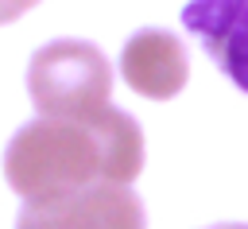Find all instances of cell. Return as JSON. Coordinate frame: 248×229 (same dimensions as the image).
Returning a JSON list of instances; mask_svg holds the SVG:
<instances>
[{
    "mask_svg": "<svg viewBox=\"0 0 248 229\" xmlns=\"http://www.w3.org/2000/svg\"><path fill=\"white\" fill-rule=\"evenodd\" d=\"M140 167L143 132L132 113L112 105L89 116H39L4 151V179L23 202L93 182H132Z\"/></svg>",
    "mask_w": 248,
    "mask_h": 229,
    "instance_id": "obj_1",
    "label": "cell"
},
{
    "mask_svg": "<svg viewBox=\"0 0 248 229\" xmlns=\"http://www.w3.org/2000/svg\"><path fill=\"white\" fill-rule=\"evenodd\" d=\"M27 93L39 116H89L108 105L112 66L85 39H58L31 54Z\"/></svg>",
    "mask_w": 248,
    "mask_h": 229,
    "instance_id": "obj_2",
    "label": "cell"
},
{
    "mask_svg": "<svg viewBox=\"0 0 248 229\" xmlns=\"http://www.w3.org/2000/svg\"><path fill=\"white\" fill-rule=\"evenodd\" d=\"M143 202L128 182H93L23 202L16 229H143Z\"/></svg>",
    "mask_w": 248,
    "mask_h": 229,
    "instance_id": "obj_3",
    "label": "cell"
},
{
    "mask_svg": "<svg viewBox=\"0 0 248 229\" xmlns=\"http://www.w3.org/2000/svg\"><path fill=\"white\" fill-rule=\"evenodd\" d=\"M182 23L213 66L248 93V0H190Z\"/></svg>",
    "mask_w": 248,
    "mask_h": 229,
    "instance_id": "obj_4",
    "label": "cell"
},
{
    "mask_svg": "<svg viewBox=\"0 0 248 229\" xmlns=\"http://www.w3.org/2000/svg\"><path fill=\"white\" fill-rule=\"evenodd\" d=\"M120 74L124 82L151 101H167L174 93H182L190 62H186V47L178 35L159 31V27H143L124 43L120 54Z\"/></svg>",
    "mask_w": 248,
    "mask_h": 229,
    "instance_id": "obj_5",
    "label": "cell"
},
{
    "mask_svg": "<svg viewBox=\"0 0 248 229\" xmlns=\"http://www.w3.org/2000/svg\"><path fill=\"white\" fill-rule=\"evenodd\" d=\"M39 0H0V23H12V19H19L27 8H35Z\"/></svg>",
    "mask_w": 248,
    "mask_h": 229,
    "instance_id": "obj_6",
    "label": "cell"
},
{
    "mask_svg": "<svg viewBox=\"0 0 248 229\" xmlns=\"http://www.w3.org/2000/svg\"><path fill=\"white\" fill-rule=\"evenodd\" d=\"M209 229H244V225H209Z\"/></svg>",
    "mask_w": 248,
    "mask_h": 229,
    "instance_id": "obj_7",
    "label": "cell"
}]
</instances>
